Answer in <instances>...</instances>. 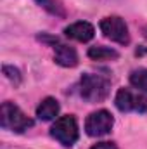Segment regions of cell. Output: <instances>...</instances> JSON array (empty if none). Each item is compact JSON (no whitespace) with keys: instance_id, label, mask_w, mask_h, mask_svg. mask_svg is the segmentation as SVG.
Segmentation results:
<instances>
[{"instance_id":"7c38bea8","label":"cell","mask_w":147,"mask_h":149,"mask_svg":"<svg viewBox=\"0 0 147 149\" xmlns=\"http://www.w3.org/2000/svg\"><path fill=\"white\" fill-rule=\"evenodd\" d=\"M38 3L43 7V9H47L50 14H55V16H64V9H62V5L57 2V0H37Z\"/></svg>"},{"instance_id":"ba28073f","label":"cell","mask_w":147,"mask_h":149,"mask_svg":"<svg viewBox=\"0 0 147 149\" xmlns=\"http://www.w3.org/2000/svg\"><path fill=\"white\" fill-rule=\"evenodd\" d=\"M64 35L68 38L76 40V42H83L85 43V42H90L94 38L95 28L90 23H87V21H76V23L64 28Z\"/></svg>"},{"instance_id":"8fae6325","label":"cell","mask_w":147,"mask_h":149,"mask_svg":"<svg viewBox=\"0 0 147 149\" xmlns=\"http://www.w3.org/2000/svg\"><path fill=\"white\" fill-rule=\"evenodd\" d=\"M130 83L142 90V92H147V70L146 68H139V70H133L130 73Z\"/></svg>"},{"instance_id":"8992f818","label":"cell","mask_w":147,"mask_h":149,"mask_svg":"<svg viewBox=\"0 0 147 149\" xmlns=\"http://www.w3.org/2000/svg\"><path fill=\"white\" fill-rule=\"evenodd\" d=\"M101 31L104 33V37L119 43V45H128L130 43V31L128 26L125 23V19H121L119 16H109L104 17L101 21Z\"/></svg>"},{"instance_id":"7a4b0ae2","label":"cell","mask_w":147,"mask_h":149,"mask_svg":"<svg viewBox=\"0 0 147 149\" xmlns=\"http://www.w3.org/2000/svg\"><path fill=\"white\" fill-rule=\"evenodd\" d=\"M0 125L5 130L16 132V134H23V132L30 130L35 125V121L21 111L19 106H16L10 101H5L2 104V108H0Z\"/></svg>"},{"instance_id":"9a60e30c","label":"cell","mask_w":147,"mask_h":149,"mask_svg":"<svg viewBox=\"0 0 147 149\" xmlns=\"http://www.w3.org/2000/svg\"><path fill=\"white\" fill-rule=\"evenodd\" d=\"M144 37L147 38V28H144Z\"/></svg>"},{"instance_id":"4fadbf2b","label":"cell","mask_w":147,"mask_h":149,"mask_svg":"<svg viewBox=\"0 0 147 149\" xmlns=\"http://www.w3.org/2000/svg\"><path fill=\"white\" fill-rule=\"evenodd\" d=\"M2 71L3 74L17 87L19 83H21V80H23V76H21V71L17 70V68H14V66H9V64H3V68H2Z\"/></svg>"},{"instance_id":"52a82bcc","label":"cell","mask_w":147,"mask_h":149,"mask_svg":"<svg viewBox=\"0 0 147 149\" xmlns=\"http://www.w3.org/2000/svg\"><path fill=\"white\" fill-rule=\"evenodd\" d=\"M54 59L62 68H74V66H78V54H76L74 47L68 45V43H62L59 40L54 43Z\"/></svg>"},{"instance_id":"6da1fadb","label":"cell","mask_w":147,"mask_h":149,"mask_svg":"<svg viewBox=\"0 0 147 149\" xmlns=\"http://www.w3.org/2000/svg\"><path fill=\"white\" fill-rule=\"evenodd\" d=\"M111 80L95 73H85L80 80V95L88 102H101L109 95Z\"/></svg>"},{"instance_id":"5b68a950","label":"cell","mask_w":147,"mask_h":149,"mask_svg":"<svg viewBox=\"0 0 147 149\" xmlns=\"http://www.w3.org/2000/svg\"><path fill=\"white\" fill-rule=\"evenodd\" d=\"M114 125V118L109 111L106 109H99L88 114V118L85 120V132L90 137H104L112 130Z\"/></svg>"},{"instance_id":"277c9868","label":"cell","mask_w":147,"mask_h":149,"mask_svg":"<svg viewBox=\"0 0 147 149\" xmlns=\"http://www.w3.org/2000/svg\"><path fill=\"white\" fill-rule=\"evenodd\" d=\"M114 104L121 113H146L147 111V97L140 92H133L130 88H119Z\"/></svg>"},{"instance_id":"9c48e42d","label":"cell","mask_w":147,"mask_h":149,"mask_svg":"<svg viewBox=\"0 0 147 149\" xmlns=\"http://www.w3.org/2000/svg\"><path fill=\"white\" fill-rule=\"evenodd\" d=\"M59 109H61V106H59L57 99H54V97H45V99L38 104L37 116H38V120H42V121H50V120H54V118L59 114Z\"/></svg>"},{"instance_id":"5bb4252c","label":"cell","mask_w":147,"mask_h":149,"mask_svg":"<svg viewBox=\"0 0 147 149\" xmlns=\"http://www.w3.org/2000/svg\"><path fill=\"white\" fill-rule=\"evenodd\" d=\"M90 149H118L114 142H109V141H104V142H97L95 146H92Z\"/></svg>"},{"instance_id":"3957f363","label":"cell","mask_w":147,"mask_h":149,"mask_svg":"<svg viewBox=\"0 0 147 149\" xmlns=\"http://www.w3.org/2000/svg\"><path fill=\"white\" fill-rule=\"evenodd\" d=\"M50 135L59 141L62 146L66 148H71L74 142L78 141L80 137V132H78V123H76V118L73 114H66V116H61L54 121L52 128H50Z\"/></svg>"},{"instance_id":"30bf717a","label":"cell","mask_w":147,"mask_h":149,"mask_svg":"<svg viewBox=\"0 0 147 149\" xmlns=\"http://www.w3.org/2000/svg\"><path fill=\"white\" fill-rule=\"evenodd\" d=\"M88 57L92 61H114V59L119 57V52L111 49V47L97 45V47H90L88 49Z\"/></svg>"}]
</instances>
